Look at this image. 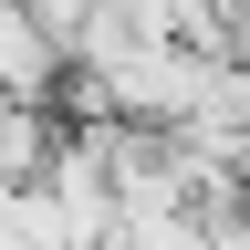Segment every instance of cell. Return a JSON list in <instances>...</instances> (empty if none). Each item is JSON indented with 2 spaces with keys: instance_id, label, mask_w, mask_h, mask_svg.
<instances>
[{
  "instance_id": "1",
  "label": "cell",
  "mask_w": 250,
  "mask_h": 250,
  "mask_svg": "<svg viewBox=\"0 0 250 250\" xmlns=\"http://www.w3.org/2000/svg\"><path fill=\"white\" fill-rule=\"evenodd\" d=\"M52 83H62V52L42 42V21L21 0H0V104H42L52 115Z\"/></svg>"
},
{
  "instance_id": "2",
  "label": "cell",
  "mask_w": 250,
  "mask_h": 250,
  "mask_svg": "<svg viewBox=\"0 0 250 250\" xmlns=\"http://www.w3.org/2000/svg\"><path fill=\"white\" fill-rule=\"evenodd\" d=\"M52 136H62V125H52L42 104H0V198H21V188L42 177V156H52Z\"/></svg>"
}]
</instances>
